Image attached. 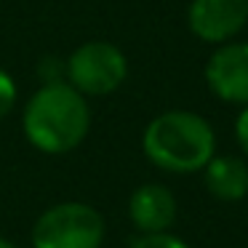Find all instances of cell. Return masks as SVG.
I'll list each match as a JSON object with an SVG mask.
<instances>
[{"mask_svg": "<svg viewBox=\"0 0 248 248\" xmlns=\"http://www.w3.org/2000/svg\"><path fill=\"white\" fill-rule=\"evenodd\" d=\"M144 157L168 173H198L216 155V131L203 115L168 109L147 123L141 134Z\"/></svg>", "mask_w": 248, "mask_h": 248, "instance_id": "cell-2", "label": "cell"}, {"mask_svg": "<svg viewBox=\"0 0 248 248\" xmlns=\"http://www.w3.org/2000/svg\"><path fill=\"white\" fill-rule=\"evenodd\" d=\"M0 248H19V246H16L14 240H8V237H3V235H0Z\"/></svg>", "mask_w": 248, "mask_h": 248, "instance_id": "cell-12", "label": "cell"}, {"mask_svg": "<svg viewBox=\"0 0 248 248\" xmlns=\"http://www.w3.org/2000/svg\"><path fill=\"white\" fill-rule=\"evenodd\" d=\"M176 216H179L176 195L166 184H157V182L139 184L128 198V219L139 235L171 232Z\"/></svg>", "mask_w": 248, "mask_h": 248, "instance_id": "cell-7", "label": "cell"}, {"mask_svg": "<svg viewBox=\"0 0 248 248\" xmlns=\"http://www.w3.org/2000/svg\"><path fill=\"white\" fill-rule=\"evenodd\" d=\"M203 184L216 200L237 203L248 195V160L237 155H214L203 168Z\"/></svg>", "mask_w": 248, "mask_h": 248, "instance_id": "cell-8", "label": "cell"}, {"mask_svg": "<svg viewBox=\"0 0 248 248\" xmlns=\"http://www.w3.org/2000/svg\"><path fill=\"white\" fill-rule=\"evenodd\" d=\"M205 83L211 93L227 104H248V43H221L205 62Z\"/></svg>", "mask_w": 248, "mask_h": 248, "instance_id": "cell-6", "label": "cell"}, {"mask_svg": "<svg viewBox=\"0 0 248 248\" xmlns=\"http://www.w3.org/2000/svg\"><path fill=\"white\" fill-rule=\"evenodd\" d=\"M22 131L35 150L46 155H67L78 150L91 131L88 99L67 80L43 83L24 107Z\"/></svg>", "mask_w": 248, "mask_h": 248, "instance_id": "cell-1", "label": "cell"}, {"mask_svg": "<svg viewBox=\"0 0 248 248\" xmlns=\"http://www.w3.org/2000/svg\"><path fill=\"white\" fill-rule=\"evenodd\" d=\"M235 139H237V144H240L243 155L248 160V104L240 109V115L235 120Z\"/></svg>", "mask_w": 248, "mask_h": 248, "instance_id": "cell-11", "label": "cell"}, {"mask_svg": "<svg viewBox=\"0 0 248 248\" xmlns=\"http://www.w3.org/2000/svg\"><path fill=\"white\" fill-rule=\"evenodd\" d=\"M64 75L83 96H109L128 78V59L109 40H88L64 62Z\"/></svg>", "mask_w": 248, "mask_h": 248, "instance_id": "cell-4", "label": "cell"}, {"mask_svg": "<svg viewBox=\"0 0 248 248\" xmlns=\"http://www.w3.org/2000/svg\"><path fill=\"white\" fill-rule=\"evenodd\" d=\"M107 224L93 205L83 200H64L35 219L30 243L32 248H102Z\"/></svg>", "mask_w": 248, "mask_h": 248, "instance_id": "cell-3", "label": "cell"}, {"mask_svg": "<svg viewBox=\"0 0 248 248\" xmlns=\"http://www.w3.org/2000/svg\"><path fill=\"white\" fill-rule=\"evenodd\" d=\"M187 24L189 32L203 43H230L248 24V0H192Z\"/></svg>", "mask_w": 248, "mask_h": 248, "instance_id": "cell-5", "label": "cell"}, {"mask_svg": "<svg viewBox=\"0 0 248 248\" xmlns=\"http://www.w3.org/2000/svg\"><path fill=\"white\" fill-rule=\"evenodd\" d=\"M16 104V83L6 70H0V120L6 118Z\"/></svg>", "mask_w": 248, "mask_h": 248, "instance_id": "cell-10", "label": "cell"}, {"mask_svg": "<svg viewBox=\"0 0 248 248\" xmlns=\"http://www.w3.org/2000/svg\"><path fill=\"white\" fill-rule=\"evenodd\" d=\"M131 248H189V246L173 232H152V235H139L131 243Z\"/></svg>", "mask_w": 248, "mask_h": 248, "instance_id": "cell-9", "label": "cell"}]
</instances>
